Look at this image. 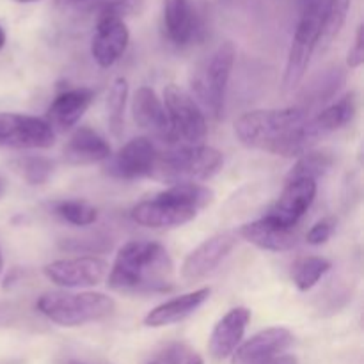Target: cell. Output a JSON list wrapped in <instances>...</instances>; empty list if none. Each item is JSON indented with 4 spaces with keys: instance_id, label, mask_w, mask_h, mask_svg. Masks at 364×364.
<instances>
[{
    "instance_id": "obj_1",
    "label": "cell",
    "mask_w": 364,
    "mask_h": 364,
    "mask_svg": "<svg viewBox=\"0 0 364 364\" xmlns=\"http://www.w3.org/2000/svg\"><path fill=\"white\" fill-rule=\"evenodd\" d=\"M308 119V110L302 107L252 110L238 117L235 134L245 148L281 156H301L311 151L304 135Z\"/></svg>"
},
{
    "instance_id": "obj_2",
    "label": "cell",
    "mask_w": 364,
    "mask_h": 364,
    "mask_svg": "<svg viewBox=\"0 0 364 364\" xmlns=\"http://www.w3.org/2000/svg\"><path fill=\"white\" fill-rule=\"evenodd\" d=\"M109 287L119 294L171 291L174 288V267L169 252L156 242H128L117 252Z\"/></svg>"
},
{
    "instance_id": "obj_3",
    "label": "cell",
    "mask_w": 364,
    "mask_h": 364,
    "mask_svg": "<svg viewBox=\"0 0 364 364\" xmlns=\"http://www.w3.org/2000/svg\"><path fill=\"white\" fill-rule=\"evenodd\" d=\"M213 203V191L199 183H176L132 210L134 223L153 230L178 228L196 219Z\"/></svg>"
},
{
    "instance_id": "obj_4",
    "label": "cell",
    "mask_w": 364,
    "mask_h": 364,
    "mask_svg": "<svg viewBox=\"0 0 364 364\" xmlns=\"http://www.w3.org/2000/svg\"><path fill=\"white\" fill-rule=\"evenodd\" d=\"M223 153L210 146H183L173 151L159 153L153 178L166 183H196L210 180L223 167Z\"/></svg>"
},
{
    "instance_id": "obj_5",
    "label": "cell",
    "mask_w": 364,
    "mask_h": 364,
    "mask_svg": "<svg viewBox=\"0 0 364 364\" xmlns=\"http://www.w3.org/2000/svg\"><path fill=\"white\" fill-rule=\"evenodd\" d=\"M36 308L57 326L78 327L110 316L116 309V302L96 291H84V294L52 291L41 295L36 302Z\"/></svg>"
},
{
    "instance_id": "obj_6",
    "label": "cell",
    "mask_w": 364,
    "mask_h": 364,
    "mask_svg": "<svg viewBox=\"0 0 364 364\" xmlns=\"http://www.w3.org/2000/svg\"><path fill=\"white\" fill-rule=\"evenodd\" d=\"M235 57L237 48L233 43L224 41L196 68L191 77L192 92L212 117H219L223 114Z\"/></svg>"
},
{
    "instance_id": "obj_7",
    "label": "cell",
    "mask_w": 364,
    "mask_h": 364,
    "mask_svg": "<svg viewBox=\"0 0 364 364\" xmlns=\"http://www.w3.org/2000/svg\"><path fill=\"white\" fill-rule=\"evenodd\" d=\"M323 2L322 0H302L301 18L295 28L294 41L288 53L283 77V92L290 95L304 78L315 48L318 46L320 27H322Z\"/></svg>"
},
{
    "instance_id": "obj_8",
    "label": "cell",
    "mask_w": 364,
    "mask_h": 364,
    "mask_svg": "<svg viewBox=\"0 0 364 364\" xmlns=\"http://www.w3.org/2000/svg\"><path fill=\"white\" fill-rule=\"evenodd\" d=\"M164 109L173 142L181 141L187 146H198L205 141L208 134L206 119L198 103L178 85H167L164 91Z\"/></svg>"
},
{
    "instance_id": "obj_9",
    "label": "cell",
    "mask_w": 364,
    "mask_h": 364,
    "mask_svg": "<svg viewBox=\"0 0 364 364\" xmlns=\"http://www.w3.org/2000/svg\"><path fill=\"white\" fill-rule=\"evenodd\" d=\"M55 142V132L34 116L0 112V144L16 149H48Z\"/></svg>"
},
{
    "instance_id": "obj_10",
    "label": "cell",
    "mask_w": 364,
    "mask_h": 364,
    "mask_svg": "<svg viewBox=\"0 0 364 364\" xmlns=\"http://www.w3.org/2000/svg\"><path fill=\"white\" fill-rule=\"evenodd\" d=\"M53 284L63 288L96 287L109 274V263L96 256H78L71 259H59L43 269Z\"/></svg>"
},
{
    "instance_id": "obj_11",
    "label": "cell",
    "mask_w": 364,
    "mask_h": 364,
    "mask_svg": "<svg viewBox=\"0 0 364 364\" xmlns=\"http://www.w3.org/2000/svg\"><path fill=\"white\" fill-rule=\"evenodd\" d=\"M130 43V31L123 18L114 11H103L96 25L95 36L91 41L92 59L98 66L110 68L121 59Z\"/></svg>"
},
{
    "instance_id": "obj_12",
    "label": "cell",
    "mask_w": 364,
    "mask_h": 364,
    "mask_svg": "<svg viewBox=\"0 0 364 364\" xmlns=\"http://www.w3.org/2000/svg\"><path fill=\"white\" fill-rule=\"evenodd\" d=\"M156 156L159 153L148 137L132 139L117 151V155L110 156L105 171L117 180H139L151 176Z\"/></svg>"
},
{
    "instance_id": "obj_13",
    "label": "cell",
    "mask_w": 364,
    "mask_h": 364,
    "mask_svg": "<svg viewBox=\"0 0 364 364\" xmlns=\"http://www.w3.org/2000/svg\"><path fill=\"white\" fill-rule=\"evenodd\" d=\"M235 245H237V237L233 233L213 235L185 258L181 265V277L187 283L205 279L226 259Z\"/></svg>"
},
{
    "instance_id": "obj_14",
    "label": "cell",
    "mask_w": 364,
    "mask_h": 364,
    "mask_svg": "<svg viewBox=\"0 0 364 364\" xmlns=\"http://www.w3.org/2000/svg\"><path fill=\"white\" fill-rule=\"evenodd\" d=\"M316 196V181L313 180H294L287 181L283 194L279 196L272 208L265 217L272 219L283 228H295L302 219L309 206L313 205Z\"/></svg>"
},
{
    "instance_id": "obj_15",
    "label": "cell",
    "mask_w": 364,
    "mask_h": 364,
    "mask_svg": "<svg viewBox=\"0 0 364 364\" xmlns=\"http://www.w3.org/2000/svg\"><path fill=\"white\" fill-rule=\"evenodd\" d=\"M294 341V336L284 327H270L237 347L233 352V364H267L283 354Z\"/></svg>"
},
{
    "instance_id": "obj_16",
    "label": "cell",
    "mask_w": 364,
    "mask_h": 364,
    "mask_svg": "<svg viewBox=\"0 0 364 364\" xmlns=\"http://www.w3.org/2000/svg\"><path fill=\"white\" fill-rule=\"evenodd\" d=\"M355 110H358V100H355L354 92H350V95H345L343 98H340L327 109H323L315 117L306 121L304 135L309 148L318 141H322L323 137L333 134V132H338L345 124L350 123L355 116Z\"/></svg>"
},
{
    "instance_id": "obj_17",
    "label": "cell",
    "mask_w": 364,
    "mask_h": 364,
    "mask_svg": "<svg viewBox=\"0 0 364 364\" xmlns=\"http://www.w3.org/2000/svg\"><path fill=\"white\" fill-rule=\"evenodd\" d=\"M249 320H251V311L247 308H235L217 322L210 336V354L213 359L223 361L237 350L247 329Z\"/></svg>"
},
{
    "instance_id": "obj_18",
    "label": "cell",
    "mask_w": 364,
    "mask_h": 364,
    "mask_svg": "<svg viewBox=\"0 0 364 364\" xmlns=\"http://www.w3.org/2000/svg\"><path fill=\"white\" fill-rule=\"evenodd\" d=\"M238 233L244 240L263 251H290L297 244V233L294 231V228L279 226L269 217H262V219L244 224Z\"/></svg>"
},
{
    "instance_id": "obj_19",
    "label": "cell",
    "mask_w": 364,
    "mask_h": 364,
    "mask_svg": "<svg viewBox=\"0 0 364 364\" xmlns=\"http://www.w3.org/2000/svg\"><path fill=\"white\" fill-rule=\"evenodd\" d=\"M110 144L89 127L75 130L68 144L64 146V159L71 166H89V164L105 162L110 159Z\"/></svg>"
},
{
    "instance_id": "obj_20",
    "label": "cell",
    "mask_w": 364,
    "mask_h": 364,
    "mask_svg": "<svg viewBox=\"0 0 364 364\" xmlns=\"http://www.w3.org/2000/svg\"><path fill=\"white\" fill-rule=\"evenodd\" d=\"M132 112H134V119L139 127L149 130L164 141L173 142L164 103L151 87H139L135 91Z\"/></svg>"
},
{
    "instance_id": "obj_21",
    "label": "cell",
    "mask_w": 364,
    "mask_h": 364,
    "mask_svg": "<svg viewBox=\"0 0 364 364\" xmlns=\"http://www.w3.org/2000/svg\"><path fill=\"white\" fill-rule=\"evenodd\" d=\"M95 92L87 87L71 89V91L60 92L52 102L48 109V121L46 123L53 128V132H66L73 128L80 121L85 110L91 105Z\"/></svg>"
},
{
    "instance_id": "obj_22",
    "label": "cell",
    "mask_w": 364,
    "mask_h": 364,
    "mask_svg": "<svg viewBox=\"0 0 364 364\" xmlns=\"http://www.w3.org/2000/svg\"><path fill=\"white\" fill-rule=\"evenodd\" d=\"M210 297V288H199V290L191 291V294L180 295V297L167 301L164 304L156 306L155 309L146 315L144 323L148 327H167L173 323L181 322L192 313L198 311Z\"/></svg>"
},
{
    "instance_id": "obj_23",
    "label": "cell",
    "mask_w": 364,
    "mask_h": 364,
    "mask_svg": "<svg viewBox=\"0 0 364 364\" xmlns=\"http://www.w3.org/2000/svg\"><path fill=\"white\" fill-rule=\"evenodd\" d=\"M164 25H166L167 38L174 45H187L196 31L191 0H164Z\"/></svg>"
},
{
    "instance_id": "obj_24",
    "label": "cell",
    "mask_w": 364,
    "mask_h": 364,
    "mask_svg": "<svg viewBox=\"0 0 364 364\" xmlns=\"http://www.w3.org/2000/svg\"><path fill=\"white\" fill-rule=\"evenodd\" d=\"M352 0H329L323 6L322 14V27H320V38L318 46L322 50H327L331 43L338 38V34L343 28L345 21H347L348 9H350Z\"/></svg>"
},
{
    "instance_id": "obj_25",
    "label": "cell",
    "mask_w": 364,
    "mask_h": 364,
    "mask_svg": "<svg viewBox=\"0 0 364 364\" xmlns=\"http://www.w3.org/2000/svg\"><path fill=\"white\" fill-rule=\"evenodd\" d=\"M334 166V155L331 151H306L299 156L297 164L287 174V181L313 180L323 176Z\"/></svg>"
},
{
    "instance_id": "obj_26",
    "label": "cell",
    "mask_w": 364,
    "mask_h": 364,
    "mask_svg": "<svg viewBox=\"0 0 364 364\" xmlns=\"http://www.w3.org/2000/svg\"><path fill=\"white\" fill-rule=\"evenodd\" d=\"M331 269V263L320 256H308V258L299 259L291 270V279L295 287L301 291H308L326 276Z\"/></svg>"
},
{
    "instance_id": "obj_27",
    "label": "cell",
    "mask_w": 364,
    "mask_h": 364,
    "mask_svg": "<svg viewBox=\"0 0 364 364\" xmlns=\"http://www.w3.org/2000/svg\"><path fill=\"white\" fill-rule=\"evenodd\" d=\"M14 173L20 174L28 185H43L50 180L53 173V162L46 156L25 155L11 162Z\"/></svg>"
},
{
    "instance_id": "obj_28",
    "label": "cell",
    "mask_w": 364,
    "mask_h": 364,
    "mask_svg": "<svg viewBox=\"0 0 364 364\" xmlns=\"http://www.w3.org/2000/svg\"><path fill=\"white\" fill-rule=\"evenodd\" d=\"M128 98V82L127 78L119 77L114 80L110 87L109 100H107V112H109V128L114 137H121L124 130V109H127Z\"/></svg>"
},
{
    "instance_id": "obj_29",
    "label": "cell",
    "mask_w": 364,
    "mask_h": 364,
    "mask_svg": "<svg viewBox=\"0 0 364 364\" xmlns=\"http://www.w3.org/2000/svg\"><path fill=\"white\" fill-rule=\"evenodd\" d=\"M55 213L73 226H91L98 220V210L89 203L78 201V199L57 203Z\"/></svg>"
},
{
    "instance_id": "obj_30",
    "label": "cell",
    "mask_w": 364,
    "mask_h": 364,
    "mask_svg": "<svg viewBox=\"0 0 364 364\" xmlns=\"http://www.w3.org/2000/svg\"><path fill=\"white\" fill-rule=\"evenodd\" d=\"M148 364H205L203 358L196 350H192L188 345L173 343L164 348L155 359Z\"/></svg>"
},
{
    "instance_id": "obj_31",
    "label": "cell",
    "mask_w": 364,
    "mask_h": 364,
    "mask_svg": "<svg viewBox=\"0 0 364 364\" xmlns=\"http://www.w3.org/2000/svg\"><path fill=\"white\" fill-rule=\"evenodd\" d=\"M60 247L66 249L71 252H89V255H95V252H105L112 247L110 240L103 235H85L80 238H66V240L60 242Z\"/></svg>"
},
{
    "instance_id": "obj_32",
    "label": "cell",
    "mask_w": 364,
    "mask_h": 364,
    "mask_svg": "<svg viewBox=\"0 0 364 364\" xmlns=\"http://www.w3.org/2000/svg\"><path fill=\"white\" fill-rule=\"evenodd\" d=\"M345 80V75L341 73L340 70L331 71V73H326L323 77H320L318 82H313L311 87V100L313 103H320L329 100L334 92H338V89L341 87Z\"/></svg>"
},
{
    "instance_id": "obj_33",
    "label": "cell",
    "mask_w": 364,
    "mask_h": 364,
    "mask_svg": "<svg viewBox=\"0 0 364 364\" xmlns=\"http://www.w3.org/2000/svg\"><path fill=\"white\" fill-rule=\"evenodd\" d=\"M334 230H336V219H334V217H326V219L318 220V223L309 230L306 240L311 245H322L329 240L331 235L334 233Z\"/></svg>"
},
{
    "instance_id": "obj_34",
    "label": "cell",
    "mask_w": 364,
    "mask_h": 364,
    "mask_svg": "<svg viewBox=\"0 0 364 364\" xmlns=\"http://www.w3.org/2000/svg\"><path fill=\"white\" fill-rule=\"evenodd\" d=\"M363 63H364V27L363 25H359L358 32H355L354 46H352L350 52H348L347 64L350 70H358Z\"/></svg>"
},
{
    "instance_id": "obj_35",
    "label": "cell",
    "mask_w": 364,
    "mask_h": 364,
    "mask_svg": "<svg viewBox=\"0 0 364 364\" xmlns=\"http://www.w3.org/2000/svg\"><path fill=\"white\" fill-rule=\"evenodd\" d=\"M92 2H96L98 6H102L103 11H112L114 7L121 6V4L127 2V0H92Z\"/></svg>"
},
{
    "instance_id": "obj_36",
    "label": "cell",
    "mask_w": 364,
    "mask_h": 364,
    "mask_svg": "<svg viewBox=\"0 0 364 364\" xmlns=\"http://www.w3.org/2000/svg\"><path fill=\"white\" fill-rule=\"evenodd\" d=\"M267 364H297V359L291 358V355H277L276 359H272V361Z\"/></svg>"
},
{
    "instance_id": "obj_37",
    "label": "cell",
    "mask_w": 364,
    "mask_h": 364,
    "mask_svg": "<svg viewBox=\"0 0 364 364\" xmlns=\"http://www.w3.org/2000/svg\"><path fill=\"white\" fill-rule=\"evenodd\" d=\"M6 191H7L6 180H4V178H0V198H4V194H6Z\"/></svg>"
},
{
    "instance_id": "obj_38",
    "label": "cell",
    "mask_w": 364,
    "mask_h": 364,
    "mask_svg": "<svg viewBox=\"0 0 364 364\" xmlns=\"http://www.w3.org/2000/svg\"><path fill=\"white\" fill-rule=\"evenodd\" d=\"M4 45H6V32H4V28L0 27V50L4 48Z\"/></svg>"
},
{
    "instance_id": "obj_39",
    "label": "cell",
    "mask_w": 364,
    "mask_h": 364,
    "mask_svg": "<svg viewBox=\"0 0 364 364\" xmlns=\"http://www.w3.org/2000/svg\"><path fill=\"white\" fill-rule=\"evenodd\" d=\"M64 364H85V363H80V361H75V359H70V361H66Z\"/></svg>"
},
{
    "instance_id": "obj_40",
    "label": "cell",
    "mask_w": 364,
    "mask_h": 364,
    "mask_svg": "<svg viewBox=\"0 0 364 364\" xmlns=\"http://www.w3.org/2000/svg\"><path fill=\"white\" fill-rule=\"evenodd\" d=\"M4 270V259H2V255H0V274H2Z\"/></svg>"
},
{
    "instance_id": "obj_41",
    "label": "cell",
    "mask_w": 364,
    "mask_h": 364,
    "mask_svg": "<svg viewBox=\"0 0 364 364\" xmlns=\"http://www.w3.org/2000/svg\"><path fill=\"white\" fill-rule=\"evenodd\" d=\"M16 2H36V0H16Z\"/></svg>"
},
{
    "instance_id": "obj_42",
    "label": "cell",
    "mask_w": 364,
    "mask_h": 364,
    "mask_svg": "<svg viewBox=\"0 0 364 364\" xmlns=\"http://www.w3.org/2000/svg\"><path fill=\"white\" fill-rule=\"evenodd\" d=\"M75 2H91V0H75Z\"/></svg>"
}]
</instances>
